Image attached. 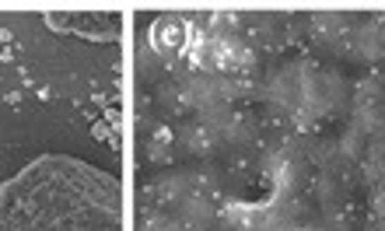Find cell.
Wrapping results in <instances>:
<instances>
[{
  "label": "cell",
  "mask_w": 385,
  "mask_h": 231,
  "mask_svg": "<svg viewBox=\"0 0 385 231\" xmlns=\"http://www.w3.org/2000/svg\"><path fill=\"white\" fill-rule=\"evenodd\" d=\"M53 28H67L84 39H113V18L105 15H46Z\"/></svg>",
  "instance_id": "1"
},
{
  "label": "cell",
  "mask_w": 385,
  "mask_h": 231,
  "mask_svg": "<svg viewBox=\"0 0 385 231\" xmlns=\"http://www.w3.org/2000/svg\"><path fill=\"white\" fill-rule=\"evenodd\" d=\"M182 39H186V28H182L179 18H158V21H154L151 42H154L158 53H176V49L182 46Z\"/></svg>",
  "instance_id": "2"
}]
</instances>
